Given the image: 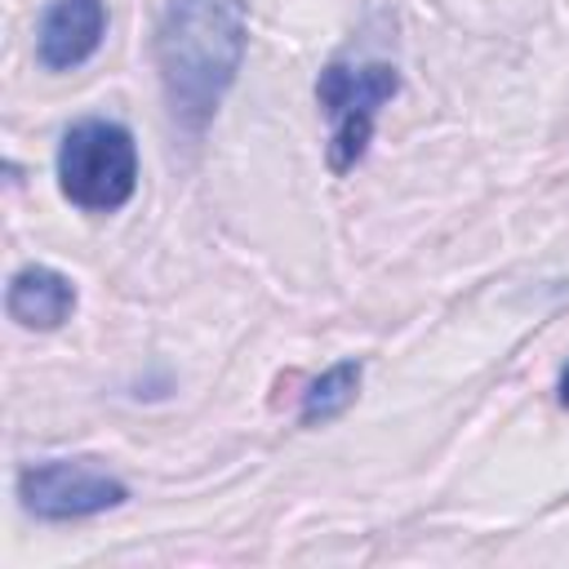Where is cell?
Wrapping results in <instances>:
<instances>
[{
  "mask_svg": "<svg viewBox=\"0 0 569 569\" xmlns=\"http://www.w3.org/2000/svg\"><path fill=\"white\" fill-rule=\"evenodd\" d=\"M249 31V0H169L156 27V67L169 116L200 133L227 98Z\"/></svg>",
  "mask_w": 569,
  "mask_h": 569,
  "instance_id": "1",
  "label": "cell"
},
{
  "mask_svg": "<svg viewBox=\"0 0 569 569\" xmlns=\"http://www.w3.org/2000/svg\"><path fill=\"white\" fill-rule=\"evenodd\" d=\"M58 187L84 213H116L138 187L133 133L116 120H80L58 147Z\"/></svg>",
  "mask_w": 569,
  "mask_h": 569,
  "instance_id": "2",
  "label": "cell"
},
{
  "mask_svg": "<svg viewBox=\"0 0 569 569\" xmlns=\"http://www.w3.org/2000/svg\"><path fill=\"white\" fill-rule=\"evenodd\" d=\"M400 93V76L387 62H329L316 80V98L329 116V169L347 173L373 133L378 107Z\"/></svg>",
  "mask_w": 569,
  "mask_h": 569,
  "instance_id": "3",
  "label": "cell"
},
{
  "mask_svg": "<svg viewBox=\"0 0 569 569\" xmlns=\"http://www.w3.org/2000/svg\"><path fill=\"white\" fill-rule=\"evenodd\" d=\"M18 498L36 520H84L111 511L129 498L124 480L89 467V462H31L18 476Z\"/></svg>",
  "mask_w": 569,
  "mask_h": 569,
  "instance_id": "4",
  "label": "cell"
},
{
  "mask_svg": "<svg viewBox=\"0 0 569 569\" xmlns=\"http://www.w3.org/2000/svg\"><path fill=\"white\" fill-rule=\"evenodd\" d=\"M102 31H107V4L102 0H53L40 18L36 53L49 71H71L98 53Z\"/></svg>",
  "mask_w": 569,
  "mask_h": 569,
  "instance_id": "5",
  "label": "cell"
},
{
  "mask_svg": "<svg viewBox=\"0 0 569 569\" xmlns=\"http://www.w3.org/2000/svg\"><path fill=\"white\" fill-rule=\"evenodd\" d=\"M4 311L22 329H58L76 311V284L53 267H22L9 276Z\"/></svg>",
  "mask_w": 569,
  "mask_h": 569,
  "instance_id": "6",
  "label": "cell"
},
{
  "mask_svg": "<svg viewBox=\"0 0 569 569\" xmlns=\"http://www.w3.org/2000/svg\"><path fill=\"white\" fill-rule=\"evenodd\" d=\"M356 387H360V365H356V360H338V365H329V369H325V373L302 391L298 422H302V427L333 422L338 413H347V409H351Z\"/></svg>",
  "mask_w": 569,
  "mask_h": 569,
  "instance_id": "7",
  "label": "cell"
},
{
  "mask_svg": "<svg viewBox=\"0 0 569 569\" xmlns=\"http://www.w3.org/2000/svg\"><path fill=\"white\" fill-rule=\"evenodd\" d=\"M556 391H560V405L569 409V365H565V373H560V387H556Z\"/></svg>",
  "mask_w": 569,
  "mask_h": 569,
  "instance_id": "8",
  "label": "cell"
}]
</instances>
